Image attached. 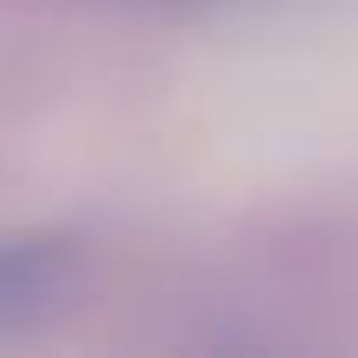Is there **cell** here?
<instances>
[{
  "instance_id": "obj_1",
  "label": "cell",
  "mask_w": 358,
  "mask_h": 358,
  "mask_svg": "<svg viewBox=\"0 0 358 358\" xmlns=\"http://www.w3.org/2000/svg\"><path fill=\"white\" fill-rule=\"evenodd\" d=\"M66 272H73V245H60V239H0V332L60 306Z\"/></svg>"
}]
</instances>
